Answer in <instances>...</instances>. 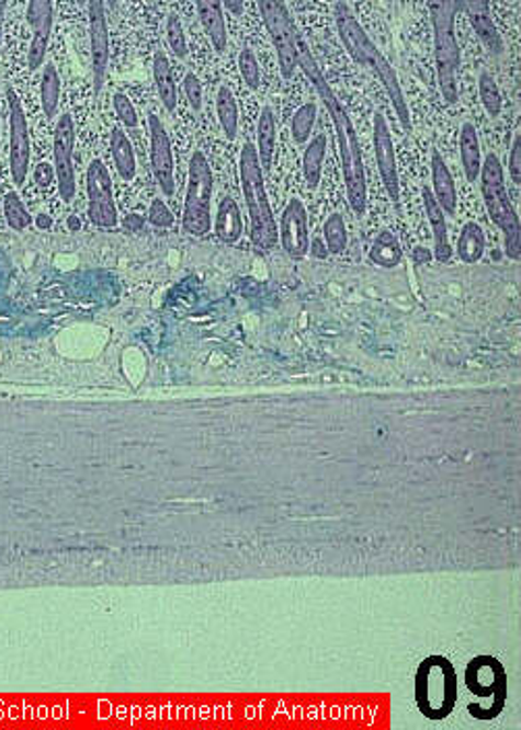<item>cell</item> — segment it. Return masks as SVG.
<instances>
[{"label": "cell", "mask_w": 521, "mask_h": 730, "mask_svg": "<svg viewBox=\"0 0 521 730\" xmlns=\"http://www.w3.org/2000/svg\"><path fill=\"white\" fill-rule=\"evenodd\" d=\"M297 67L304 69V73L308 76L312 85L316 88V94L320 96L325 109L329 111L335 132H337V141H339V156H341V169H343L349 206H351V210L355 212V216H364L367 204V185L360 139H358V134L353 129V123L349 118L346 106L332 92L320 65L309 53L308 44L304 42L302 36L297 39Z\"/></svg>", "instance_id": "6da1fadb"}, {"label": "cell", "mask_w": 521, "mask_h": 730, "mask_svg": "<svg viewBox=\"0 0 521 730\" xmlns=\"http://www.w3.org/2000/svg\"><path fill=\"white\" fill-rule=\"evenodd\" d=\"M335 21H337L339 36L343 39L349 55L353 57L355 62H360L362 67H367L378 78V81L385 85L388 100H390L395 113L399 116V123L404 125L406 132H409L411 129L409 109H407L406 96H404V90H401V83H399V78H397L395 69L381 55V50L374 46V42L367 38L364 27L360 25V21L355 20V15L349 11L346 2L337 4Z\"/></svg>", "instance_id": "7a4b0ae2"}, {"label": "cell", "mask_w": 521, "mask_h": 730, "mask_svg": "<svg viewBox=\"0 0 521 730\" xmlns=\"http://www.w3.org/2000/svg\"><path fill=\"white\" fill-rule=\"evenodd\" d=\"M241 192L250 212V237L256 248L272 250L279 243V227L272 214L269 193L264 185V171L260 167L253 144H243L239 155Z\"/></svg>", "instance_id": "3957f363"}, {"label": "cell", "mask_w": 521, "mask_h": 730, "mask_svg": "<svg viewBox=\"0 0 521 730\" xmlns=\"http://www.w3.org/2000/svg\"><path fill=\"white\" fill-rule=\"evenodd\" d=\"M434 30V57L439 71V85L446 104H455L457 92V69H460V44L455 38V20L464 11L462 0H426Z\"/></svg>", "instance_id": "277c9868"}, {"label": "cell", "mask_w": 521, "mask_h": 730, "mask_svg": "<svg viewBox=\"0 0 521 730\" xmlns=\"http://www.w3.org/2000/svg\"><path fill=\"white\" fill-rule=\"evenodd\" d=\"M457 673L449 658L428 655L416 671V706L428 720H444L457 706Z\"/></svg>", "instance_id": "5b68a950"}, {"label": "cell", "mask_w": 521, "mask_h": 730, "mask_svg": "<svg viewBox=\"0 0 521 730\" xmlns=\"http://www.w3.org/2000/svg\"><path fill=\"white\" fill-rule=\"evenodd\" d=\"M484 204L490 220L502 231L505 239V253L509 260H520L521 255V223L520 214L513 210L507 187H505V171H502L501 160L495 155H488L483 160Z\"/></svg>", "instance_id": "8992f818"}, {"label": "cell", "mask_w": 521, "mask_h": 730, "mask_svg": "<svg viewBox=\"0 0 521 730\" xmlns=\"http://www.w3.org/2000/svg\"><path fill=\"white\" fill-rule=\"evenodd\" d=\"M465 687L472 693L467 711L478 720H495L507 704V673L495 655H476L465 669Z\"/></svg>", "instance_id": "52a82bcc"}, {"label": "cell", "mask_w": 521, "mask_h": 730, "mask_svg": "<svg viewBox=\"0 0 521 730\" xmlns=\"http://www.w3.org/2000/svg\"><path fill=\"white\" fill-rule=\"evenodd\" d=\"M213 169L204 152L195 150L190 158L188 193L183 206V229L202 237L213 229Z\"/></svg>", "instance_id": "ba28073f"}, {"label": "cell", "mask_w": 521, "mask_h": 730, "mask_svg": "<svg viewBox=\"0 0 521 730\" xmlns=\"http://www.w3.org/2000/svg\"><path fill=\"white\" fill-rule=\"evenodd\" d=\"M258 9L271 34L283 78H291L297 69V39L302 34L291 20L285 0H258Z\"/></svg>", "instance_id": "9c48e42d"}, {"label": "cell", "mask_w": 521, "mask_h": 730, "mask_svg": "<svg viewBox=\"0 0 521 730\" xmlns=\"http://www.w3.org/2000/svg\"><path fill=\"white\" fill-rule=\"evenodd\" d=\"M88 183V216L92 225L104 231H113L118 225L113 179L102 160H92L86 174Z\"/></svg>", "instance_id": "30bf717a"}, {"label": "cell", "mask_w": 521, "mask_h": 730, "mask_svg": "<svg viewBox=\"0 0 521 730\" xmlns=\"http://www.w3.org/2000/svg\"><path fill=\"white\" fill-rule=\"evenodd\" d=\"M7 102H9V167H11V179L21 187L30 173V160H32V144H30V129L27 118L21 109L18 94L7 88Z\"/></svg>", "instance_id": "8fae6325"}, {"label": "cell", "mask_w": 521, "mask_h": 730, "mask_svg": "<svg viewBox=\"0 0 521 730\" xmlns=\"http://www.w3.org/2000/svg\"><path fill=\"white\" fill-rule=\"evenodd\" d=\"M73 152H76V125L73 116L63 113L58 116L55 127V144H53V156H55V174H57L58 193L63 202H71L76 197V167H73Z\"/></svg>", "instance_id": "7c38bea8"}, {"label": "cell", "mask_w": 521, "mask_h": 730, "mask_svg": "<svg viewBox=\"0 0 521 730\" xmlns=\"http://www.w3.org/2000/svg\"><path fill=\"white\" fill-rule=\"evenodd\" d=\"M148 127H150V164L155 173L156 183L160 192L167 197L174 193V162L171 137L167 127L162 125L160 116L156 113L148 115Z\"/></svg>", "instance_id": "4fadbf2b"}, {"label": "cell", "mask_w": 521, "mask_h": 730, "mask_svg": "<svg viewBox=\"0 0 521 730\" xmlns=\"http://www.w3.org/2000/svg\"><path fill=\"white\" fill-rule=\"evenodd\" d=\"M90 13V53H92V79L94 90L100 94L106 67H109V9L104 0H88Z\"/></svg>", "instance_id": "5bb4252c"}, {"label": "cell", "mask_w": 521, "mask_h": 730, "mask_svg": "<svg viewBox=\"0 0 521 730\" xmlns=\"http://www.w3.org/2000/svg\"><path fill=\"white\" fill-rule=\"evenodd\" d=\"M53 21H55L53 0H30L27 4V23L32 30V42L27 50L30 71H38L46 60L48 42L53 34Z\"/></svg>", "instance_id": "9a60e30c"}, {"label": "cell", "mask_w": 521, "mask_h": 730, "mask_svg": "<svg viewBox=\"0 0 521 730\" xmlns=\"http://www.w3.org/2000/svg\"><path fill=\"white\" fill-rule=\"evenodd\" d=\"M374 155H376V167L381 173V181L385 185L388 197L399 204L401 197V183H399V171H397V158H395V146L393 137L388 132L385 116L381 113L374 115Z\"/></svg>", "instance_id": "2e32d148"}, {"label": "cell", "mask_w": 521, "mask_h": 730, "mask_svg": "<svg viewBox=\"0 0 521 730\" xmlns=\"http://www.w3.org/2000/svg\"><path fill=\"white\" fill-rule=\"evenodd\" d=\"M279 241L283 250L290 253L293 260L306 258L309 248L308 212L299 197H291L287 208L283 212Z\"/></svg>", "instance_id": "e0dca14e"}, {"label": "cell", "mask_w": 521, "mask_h": 730, "mask_svg": "<svg viewBox=\"0 0 521 730\" xmlns=\"http://www.w3.org/2000/svg\"><path fill=\"white\" fill-rule=\"evenodd\" d=\"M422 199H424L426 216H428L432 237H434V251H432V255L441 264H446L453 258V248L449 243V227H446L443 208L439 206V202L434 199L432 190L428 185L422 187Z\"/></svg>", "instance_id": "ac0fdd59"}, {"label": "cell", "mask_w": 521, "mask_h": 730, "mask_svg": "<svg viewBox=\"0 0 521 730\" xmlns=\"http://www.w3.org/2000/svg\"><path fill=\"white\" fill-rule=\"evenodd\" d=\"M430 167H432V195L439 202V206L443 208L444 214L453 216L457 212V187H455L453 174L444 164L443 156L437 148H432Z\"/></svg>", "instance_id": "d6986e66"}, {"label": "cell", "mask_w": 521, "mask_h": 730, "mask_svg": "<svg viewBox=\"0 0 521 730\" xmlns=\"http://www.w3.org/2000/svg\"><path fill=\"white\" fill-rule=\"evenodd\" d=\"M197 18L204 25V32L213 42L216 53H223L227 48V23H225V7L223 0H195Z\"/></svg>", "instance_id": "ffe728a7"}, {"label": "cell", "mask_w": 521, "mask_h": 730, "mask_svg": "<svg viewBox=\"0 0 521 730\" xmlns=\"http://www.w3.org/2000/svg\"><path fill=\"white\" fill-rule=\"evenodd\" d=\"M460 152H462L465 179L469 183H476L480 179V169H483V150H480L478 132H476V127L472 123H464L462 125Z\"/></svg>", "instance_id": "44dd1931"}, {"label": "cell", "mask_w": 521, "mask_h": 730, "mask_svg": "<svg viewBox=\"0 0 521 730\" xmlns=\"http://www.w3.org/2000/svg\"><path fill=\"white\" fill-rule=\"evenodd\" d=\"M216 237L223 243H237L241 232H243V220H241V210L239 204L233 199L231 195L223 197L216 212Z\"/></svg>", "instance_id": "7402d4cb"}, {"label": "cell", "mask_w": 521, "mask_h": 730, "mask_svg": "<svg viewBox=\"0 0 521 730\" xmlns=\"http://www.w3.org/2000/svg\"><path fill=\"white\" fill-rule=\"evenodd\" d=\"M111 152H113L118 176L125 179V181H132L137 171L136 152H134V146H132L129 137L121 127H115L111 132Z\"/></svg>", "instance_id": "603a6c76"}, {"label": "cell", "mask_w": 521, "mask_h": 730, "mask_svg": "<svg viewBox=\"0 0 521 730\" xmlns=\"http://www.w3.org/2000/svg\"><path fill=\"white\" fill-rule=\"evenodd\" d=\"M152 73H155L156 90L162 106L174 113L177 109V85H174L173 69L171 62L165 53H156L155 62H152Z\"/></svg>", "instance_id": "cb8c5ba5"}, {"label": "cell", "mask_w": 521, "mask_h": 730, "mask_svg": "<svg viewBox=\"0 0 521 730\" xmlns=\"http://www.w3.org/2000/svg\"><path fill=\"white\" fill-rule=\"evenodd\" d=\"M258 144H256V152H258V160L262 171H271L272 152H274V139H276V121H274V113L269 106L262 109L260 118H258Z\"/></svg>", "instance_id": "d4e9b609"}, {"label": "cell", "mask_w": 521, "mask_h": 730, "mask_svg": "<svg viewBox=\"0 0 521 730\" xmlns=\"http://www.w3.org/2000/svg\"><path fill=\"white\" fill-rule=\"evenodd\" d=\"M401 258H404V251L399 246V239L390 231L378 232V237L374 239L372 250H370V260L376 266L395 269L401 264Z\"/></svg>", "instance_id": "484cf974"}, {"label": "cell", "mask_w": 521, "mask_h": 730, "mask_svg": "<svg viewBox=\"0 0 521 730\" xmlns=\"http://www.w3.org/2000/svg\"><path fill=\"white\" fill-rule=\"evenodd\" d=\"M39 102L46 118L53 121L58 115V104H60V78L53 62L44 65V73L39 81Z\"/></svg>", "instance_id": "4316f807"}, {"label": "cell", "mask_w": 521, "mask_h": 730, "mask_svg": "<svg viewBox=\"0 0 521 730\" xmlns=\"http://www.w3.org/2000/svg\"><path fill=\"white\" fill-rule=\"evenodd\" d=\"M325 155H327V135H316L304 152V176L309 190H316L320 185Z\"/></svg>", "instance_id": "83f0119b"}, {"label": "cell", "mask_w": 521, "mask_h": 730, "mask_svg": "<svg viewBox=\"0 0 521 730\" xmlns=\"http://www.w3.org/2000/svg\"><path fill=\"white\" fill-rule=\"evenodd\" d=\"M484 250H486V237L483 227L476 223H465L457 243L460 260L465 264H476L483 260Z\"/></svg>", "instance_id": "f1b7e54d"}, {"label": "cell", "mask_w": 521, "mask_h": 730, "mask_svg": "<svg viewBox=\"0 0 521 730\" xmlns=\"http://www.w3.org/2000/svg\"><path fill=\"white\" fill-rule=\"evenodd\" d=\"M469 18V23L474 27V32L478 34V38L483 39L484 46L492 53V55H501L502 53V39L495 21H492V15L490 11H474V13H467Z\"/></svg>", "instance_id": "f546056e"}, {"label": "cell", "mask_w": 521, "mask_h": 730, "mask_svg": "<svg viewBox=\"0 0 521 730\" xmlns=\"http://www.w3.org/2000/svg\"><path fill=\"white\" fill-rule=\"evenodd\" d=\"M216 115H218V123L225 135L229 139H235L237 127H239V109H237V100L227 85H223L216 94Z\"/></svg>", "instance_id": "4dcf8cb0"}, {"label": "cell", "mask_w": 521, "mask_h": 730, "mask_svg": "<svg viewBox=\"0 0 521 730\" xmlns=\"http://www.w3.org/2000/svg\"><path fill=\"white\" fill-rule=\"evenodd\" d=\"M316 116H318L316 104H304L295 111V115L291 118V134H293L295 144H299V146L308 144L312 132H314Z\"/></svg>", "instance_id": "1f68e13d"}, {"label": "cell", "mask_w": 521, "mask_h": 730, "mask_svg": "<svg viewBox=\"0 0 521 730\" xmlns=\"http://www.w3.org/2000/svg\"><path fill=\"white\" fill-rule=\"evenodd\" d=\"M325 243L329 253H343L348 248V227L339 212L330 214L325 223Z\"/></svg>", "instance_id": "d6a6232c"}, {"label": "cell", "mask_w": 521, "mask_h": 730, "mask_svg": "<svg viewBox=\"0 0 521 730\" xmlns=\"http://www.w3.org/2000/svg\"><path fill=\"white\" fill-rule=\"evenodd\" d=\"M4 216H7V223L13 231H25L34 223L32 214L27 212L25 204L21 202L20 195L15 192L4 195Z\"/></svg>", "instance_id": "836d02e7"}, {"label": "cell", "mask_w": 521, "mask_h": 730, "mask_svg": "<svg viewBox=\"0 0 521 730\" xmlns=\"http://www.w3.org/2000/svg\"><path fill=\"white\" fill-rule=\"evenodd\" d=\"M478 85H480V100H483L486 113L492 116V118H495V116L501 115V90H499V85H497L495 78H492L490 73H483V76H480V83H478Z\"/></svg>", "instance_id": "e575fe53"}, {"label": "cell", "mask_w": 521, "mask_h": 730, "mask_svg": "<svg viewBox=\"0 0 521 730\" xmlns=\"http://www.w3.org/2000/svg\"><path fill=\"white\" fill-rule=\"evenodd\" d=\"M239 71H241V78L250 90L260 88V65H258V58L250 48H243L239 53Z\"/></svg>", "instance_id": "d590c367"}, {"label": "cell", "mask_w": 521, "mask_h": 730, "mask_svg": "<svg viewBox=\"0 0 521 730\" xmlns=\"http://www.w3.org/2000/svg\"><path fill=\"white\" fill-rule=\"evenodd\" d=\"M167 39H169V46H171L174 57H188V38H185L183 25L177 15H169V20H167Z\"/></svg>", "instance_id": "8d00e7d4"}, {"label": "cell", "mask_w": 521, "mask_h": 730, "mask_svg": "<svg viewBox=\"0 0 521 730\" xmlns=\"http://www.w3.org/2000/svg\"><path fill=\"white\" fill-rule=\"evenodd\" d=\"M113 106H115L116 118L123 123V127L136 129L137 111L134 102L125 96L123 92H116L115 98H113Z\"/></svg>", "instance_id": "74e56055"}, {"label": "cell", "mask_w": 521, "mask_h": 730, "mask_svg": "<svg viewBox=\"0 0 521 730\" xmlns=\"http://www.w3.org/2000/svg\"><path fill=\"white\" fill-rule=\"evenodd\" d=\"M148 220H150V225H155L158 229H169L174 225L173 212L160 197H156L155 202L150 204Z\"/></svg>", "instance_id": "f35d334b"}, {"label": "cell", "mask_w": 521, "mask_h": 730, "mask_svg": "<svg viewBox=\"0 0 521 730\" xmlns=\"http://www.w3.org/2000/svg\"><path fill=\"white\" fill-rule=\"evenodd\" d=\"M183 90H185V96H188V102L192 104L193 111H202V83L200 79L195 78L193 73H188L185 79H183Z\"/></svg>", "instance_id": "ab89813d"}, {"label": "cell", "mask_w": 521, "mask_h": 730, "mask_svg": "<svg viewBox=\"0 0 521 730\" xmlns=\"http://www.w3.org/2000/svg\"><path fill=\"white\" fill-rule=\"evenodd\" d=\"M509 176L511 181L520 187L521 185V134L516 135L513 139V148H511V156H509Z\"/></svg>", "instance_id": "60d3db41"}, {"label": "cell", "mask_w": 521, "mask_h": 730, "mask_svg": "<svg viewBox=\"0 0 521 730\" xmlns=\"http://www.w3.org/2000/svg\"><path fill=\"white\" fill-rule=\"evenodd\" d=\"M34 179L38 183L39 187H48L53 181H57V174H55V167H50L48 162H42L36 167L34 171Z\"/></svg>", "instance_id": "b9f144b4"}, {"label": "cell", "mask_w": 521, "mask_h": 730, "mask_svg": "<svg viewBox=\"0 0 521 730\" xmlns=\"http://www.w3.org/2000/svg\"><path fill=\"white\" fill-rule=\"evenodd\" d=\"M308 253L312 258H316V260H327L330 255L329 250H327V243L322 239L309 241Z\"/></svg>", "instance_id": "7bdbcfd3"}, {"label": "cell", "mask_w": 521, "mask_h": 730, "mask_svg": "<svg viewBox=\"0 0 521 730\" xmlns=\"http://www.w3.org/2000/svg\"><path fill=\"white\" fill-rule=\"evenodd\" d=\"M465 13L474 11H490V0H462Z\"/></svg>", "instance_id": "ee69618b"}, {"label": "cell", "mask_w": 521, "mask_h": 730, "mask_svg": "<svg viewBox=\"0 0 521 730\" xmlns=\"http://www.w3.org/2000/svg\"><path fill=\"white\" fill-rule=\"evenodd\" d=\"M144 223H146V218H144L141 214H137V212L134 214V212H132V214L123 220V227H127L129 231H139V229L144 227Z\"/></svg>", "instance_id": "f6af8a7d"}, {"label": "cell", "mask_w": 521, "mask_h": 730, "mask_svg": "<svg viewBox=\"0 0 521 730\" xmlns=\"http://www.w3.org/2000/svg\"><path fill=\"white\" fill-rule=\"evenodd\" d=\"M432 258H434V255H432V251L426 250V248H422V246L414 250V262H416L418 266H422V264H428V262H430Z\"/></svg>", "instance_id": "bcb514c9"}, {"label": "cell", "mask_w": 521, "mask_h": 730, "mask_svg": "<svg viewBox=\"0 0 521 730\" xmlns=\"http://www.w3.org/2000/svg\"><path fill=\"white\" fill-rule=\"evenodd\" d=\"M243 4H246V0H223V7L227 11H231L233 15H241L243 13Z\"/></svg>", "instance_id": "7dc6e473"}, {"label": "cell", "mask_w": 521, "mask_h": 730, "mask_svg": "<svg viewBox=\"0 0 521 730\" xmlns=\"http://www.w3.org/2000/svg\"><path fill=\"white\" fill-rule=\"evenodd\" d=\"M36 227L42 229V231H48L53 227V218L48 214H38L36 216Z\"/></svg>", "instance_id": "c3c4849f"}, {"label": "cell", "mask_w": 521, "mask_h": 730, "mask_svg": "<svg viewBox=\"0 0 521 730\" xmlns=\"http://www.w3.org/2000/svg\"><path fill=\"white\" fill-rule=\"evenodd\" d=\"M67 227H69V231H79L81 229V220H79L78 216H69L67 218Z\"/></svg>", "instance_id": "681fc988"}]
</instances>
